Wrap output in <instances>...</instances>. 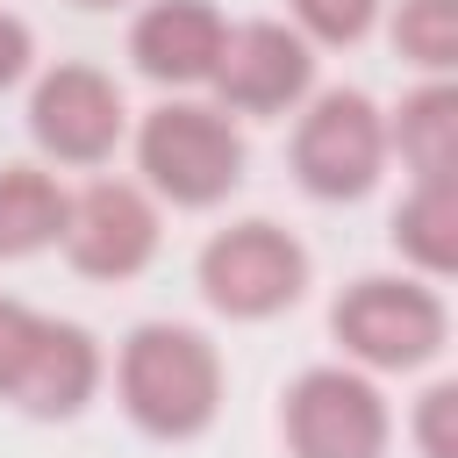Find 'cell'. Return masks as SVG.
<instances>
[{
	"mask_svg": "<svg viewBox=\"0 0 458 458\" xmlns=\"http://www.w3.org/2000/svg\"><path fill=\"white\" fill-rule=\"evenodd\" d=\"M329 329H336V344H344L358 365H372V372H408V365H429V358L444 351L451 315H444V301H437L429 286H415V279H358V286L336 301Z\"/></svg>",
	"mask_w": 458,
	"mask_h": 458,
	"instance_id": "3",
	"label": "cell"
},
{
	"mask_svg": "<svg viewBox=\"0 0 458 458\" xmlns=\"http://www.w3.org/2000/svg\"><path fill=\"white\" fill-rule=\"evenodd\" d=\"M451 415H458V386L444 379V386H429V394H422V408H415V444H422V458H458Z\"/></svg>",
	"mask_w": 458,
	"mask_h": 458,
	"instance_id": "17",
	"label": "cell"
},
{
	"mask_svg": "<svg viewBox=\"0 0 458 458\" xmlns=\"http://www.w3.org/2000/svg\"><path fill=\"white\" fill-rule=\"evenodd\" d=\"M29 57H36L29 21H21V14H0V86H14V79L29 72Z\"/></svg>",
	"mask_w": 458,
	"mask_h": 458,
	"instance_id": "19",
	"label": "cell"
},
{
	"mask_svg": "<svg viewBox=\"0 0 458 458\" xmlns=\"http://www.w3.org/2000/svg\"><path fill=\"white\" fill-rule=\"evenodd\" d=\"M36 329H43V315L0 293V394L14 386V372H21V358H29V344H36Z\"/></svg>",
	"mask_w": 458,
	"mask_h": 458,
	"instance_id": "18",
	"label": "cell"
},
{
	"mask_svg": "<svg viewBox=\"0 0 458 458\" xmlns=\"http://www.w3.org/2000/svg\"><path fill=\"white\" fill-rule=\"evenodd\" d=\"M136 165L172 208H215L243 186V136L229 129L222 107L165 100L136 129Z\"/></svg>",
	"mask_w": 458,
	"mask_h": 458,
	"instance_id": "2",
	"label": "cell"
},
{
	"mask_svg": "<svg viewBox=\"0 0 458 458\" xmlns=\"http://www.w3.org/2000/svg\"><path fill=\"white\" fill-rule=\"evenodd\" d=\"M286 444L293 458H379L386 451V401L365 372L315 365L286 386Z\"/></svg>",
	"mask_w": 458,
	"mask_h": 458,
	"instance_id": "6",
	"label": "cell"
},
{
	"mask_svg": "<svg viewBox=\"0 0 458 458\" xmlns=\"http://www.w3.org/2000/svg\"><path fill=\"white\" fill-rule=\"evenodd\" d=\"M386 165V122L365 93H322L293 129V179L315 200H358Z\"/></svg>",
	"mask_w": 458,
	"mask_h": 458,
	"instance_id": "5",
	"label": "cell"
},
{
	"mask_svg": "<svg viewBox=\"0 0 458 458\" xmlns=\"http://www.w3.org/2000/svg\"><path fill=\"white\" fill-rule=\"evenodd\" d=\"M157 250V208L129 179H93L64 200V258L86 279H136Z\"/></svg>",
	"mask_w": 458,
	"mask_h": 458,
	"instance_id": "7",
	"label": "cell"
},
{
	"mask_svg": "<svg viewBox=\"0 0 458 458\" xmlns=\"http://www.w3.org/2000/svg\"><path fill=\"white\" fill-rule=\"evenodd\" d=\"M93 386H100V344L79 322H50L43 315V329H36L7 401L29 408V415H79L93 401Z\"/></svg>",
	"mask_w": 458,
	"mask_h": 458,
	"instance_id": "11",
	"label": "cell"
},
{
	"mask_svg": "<svg viewBox=\"0 0 458 458\" xmlns=\"http://www.w3.org/2000/svg\"><path fill=\"white\" fill-rule=\"evenodd\" d=\"M208 79H215L222 107H236V114H286L308 93L315 57L286 21H243V29L222 36V57H215Z\"/></svg>",
	"mask_w": 458,
	"mask_h": 458,
	"instance_id": "9",
	"label": "cell"
},
{
	"mask_svg": "<svg viewBox=\"0 0 458 458\" xmlns=\"http://www.w3.org/2000/svg\"><path fill=\"white\" fill-rule=\"evenodd\" d=\"M386 143L408 157L415 179H451V165H458V93L451 86L408 93L401 114L386 122Z\"/></svg>",
	"mask_w": 458,
	"mask_h": 458,
	"instance_id": "12",
	"label": "cell"
},
{
	"mask_svg": "<svg viewBox=\"0 0 458 458\" xmlns=\"http://www.w3.org/2000/svg\"><path fill=\"white\" fill-rule=\"evenodd\" d=\"M394 43H401V57H415L422 72L458 64V0H401Z\"/></svg>",
	"mask_w": 458,
	"mask_h": 458,
	"instance_id": "15",
	"label": "cell"
},
{
	"mask_svg": "<svg viewBox=\"0 0 458 458\" xmlns=\"http://www.w3.org/2000/svg\"><path fill=\"white\" fill-rule=\"evenodd\" d=\"M301 286H308V250L279 222H236L200 250V293L236 322H265L293 308Z\"/></svg>",
	"mask_w": 458,
	"mask_h": 458,
	"instance_id": "4",
	"label": "cell"
},
{
	"mask_svg": "<svg viewBox=\"0 0 458 458\" xmlns=\"http://www.w3.org/2000/svg\"><path fill=\"white\" fill-rule=\"evenodd\" d=\"M222 36H229V21L208 0H150L129 29V57L157 86H200L222 57Z\"/></svg>",
	"mask_w": 458,
	"mask_h": 458,
	"instance_id": "10",
	"label": "cell"
},
{
	"mask_svg": "<svg viewBox=\"0 0 458 458\" xmlns=\"http://www.w3.org/2000/svg\"><path fill=\"white\" fill-rule=\"evenodd\" d=\"M29 136L57 165H100L122 136V93L93 64H57L29 93Z\"/></svg>",
	"mask_w": 458,
	"mask_h": 458,
	"instance_id": "8",
	"label": "cell"
},
{
	"mask_svg": "<svg viewBox=\"0 0 458 458\" xmlns=\"http://www.w3.org/2000/svg\"><path fill=\"white\" fill-rule=\"evenodd\" d=\"M286 7H293V21H301V29H293L301 43H308V36H315V43H358V36L372 29V14H379V0H286Z\"/></svg>",
	"mask_w": 458,
	"mask_h": 458,
	"instance_id": "16",
	"label": "cell"
},
{
	"mask_svg": "<svg viewBox=\"0 0 458 458\" xmlns=\"http://www.w3.org/2000/svg\"><path fill=\"white\" fill-rule=\"evenodd\" d=\"M79 7H122V0H79Z\"/></svg>",
	"mask_w": 458,
	"mask_h": 458,
	"instance_id": "20",
	"label": "cell"
},
{
	"mask_svg": "<svg viewBox=\"0 0 458 458\" xmlns=\"http://www.w3.org/2000/svg\"><path fill=\"white\" fill-rule=\"evenodd\" d=\"M122 408L150 437H200L222 408V358L186 322H143L122 344Z\"/></svg>",
	"mask_w": 458,
	"mask_h": 458,
	"instance_id": "1",
	"label": "cell"
},
{
	"mask_svg": "<svg viewBox=\"0 0 458 458\" xmlns=\"http://www.w3.org/2000/svg\"><path fill=\"white\" fill-rule=\"evenodd\" d=\"M394 243L422 265V272H451L458 265V186L451 179H415V193L394 208Z\"/></svg>",
	"mask_w": 458,
	"mask_h": 458,
	"instance_id": "14",
	"label": "cell"
},
{
	"mask_svg": "<svg viewBox=\"0 0 458 458\" xmlns=\"http://www.w3.org/2000/svg\"><path fill=\"white\" fill-rule=\"evenodd\" d=\"M64 236V193L50 172L7 165L0 172V258H29Z\"/></svg>",
	"mask_w": 458,
	"mask_h": 458,
	"instance_id": "13",
	"label": "cell"
}]
</instances>
